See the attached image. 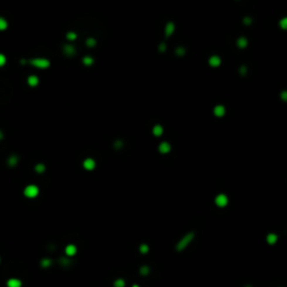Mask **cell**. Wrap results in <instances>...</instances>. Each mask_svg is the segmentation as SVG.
Wrapping results in <instances>:
<instances>
[{
    "instance_id": "cell-5",
    "label": "cell",
    "mask_w": 287,
    "mask_h": 287,
    "mask_svg": "<svg viewBox=\"0 0 287 287\" xmlns=\"http://www.w3.org/2000/svg\"><path fill=\"white\" fill-rule=\"evenodd\" d=\"M96 160L93 159V158H86V159H84L83 162V167L86 169V171H92V169H94L96 168Z\"/></svg>"
},
{
    "instance_id": "cell-26",
    "label": "cell",
    "mask_w": 287,
    "mask_h": 287,
    "mask_svg": "<svg viewBox=\"0 0 287 287\" xmlns=\"http://www.w3.org/2000/svg\"><path fill=\"white\" fill-rule=\"evenodd\" d=\"M51 265H52V260H51V259H48V258H46V259H43V260H42V266H43V267L47 268V267H50Z\"/></svg>"
},
{
    "instance_id": "cell-21",
    "label": "cell",
    "mask_w": 287,
    "mask_h": 287,
    "mask_svg": "<svg viewBox=\"0 0 287 287\" xmlns=\"http://www.w3.org/2000/svg\"><path fill=\"white\" fill-rule=\"evenodd\" d=\"M279 26H281V29L284 30H287V17H284L279 20Z\"/></svg>"
},
{
    "instance_id": "cell-6",
    "label": "cell",
    "mask_w": 287,
    "mask_h": 287,
    "mask_svg": "<svg viewBox=\"0 0 287 287\" xmlns=\"http://www.w3.org/2000/svg\"><path fill=\"white\" fill-rule=\"evenodd\" d=\"M171 145H169V142H167V141H162L159 144V146H158V150H159L160 154H168L171 152Z\"/></svg>"
},
{
    "instance_id": "cell-10",
    "label": "cell",
    "mask_w": 287,
    "mask_h": 287,
    "mask_svg": "<svg viewBox=\"0 0 287 287\" xmlns=\"http://www.w3.org/2000/svg\"><path fill=\"white\" fill-rule=\"evenodd\" d=\"M77 246H75V244H72V243H71V244H67L66 248H65V254L69 256V257L74 256L75 254H77Z\"/></svg>"
},
{
    "instance_id": "cell-35",
    "label": "cell",
    "mask_w": 287,
    "mask_h": 287,
    "mask_svg": "<svg viewBox=\"0 0 287 287\" xmlns=\"http://www.w3.org/2000/svg\"><path fill=\"white\" fill-rule=\"evenodd\" d=\"M0 261H1V259H0Z\"/></svg>"
},
{
    "instance_id": "cell-8",
    "label": "cell",
    "mask_w": 287,
    "mask_h": 287,
    "mask_svg": "<svg viewBox=\"0 0 287 287\" xmlns=\"http://www.w3.org/2000/svg\"><path fill=\"white\" fill-rule=\"evenodd\" d=\"M221 57L220 56H218V55H212L210 58H209V64H210V66L212 67H218V66H220L221 65Z\"/></svg>"
},
{
    "instance_id": "cell-16",
    "label": "cell",
    "mask_w": 287,
    "mask_h": 287,
    "mask_svg": "<svg viewBox=\"0 0 287 287\" xmlns=\"http://www.w3.org/2000/svg\"><path fill=\"white\" fill-rule=\"evenodd\" d=\"M237 45H238L240 48H244V47H247V45H248V39L246 38V37H239V38L237 39Z\"/></svg>"
},
{
    "instance_id": "cell-14",
    "label": "cell",
    "mask_w": 287,
    "mask_h": 287,
    "mask_svg": "<svg viewBox=\"0 0 287 287\" xmlns=\"http://www.w3.org/2000/svg\"><path fill=\"white\" fill-rule=\"evenodd\" d=\"M278 240V237L276 233H268L267 237H266V241H267L269 244H275Z\"/></svg>"
},
{
    "instance_id": "cell-24",
    "label": "cell",
    "mask_w": 287,
    "mask_h": 287,
    "mask_svg": "<svg viewBox=\"0 0 287 287\" xmlns=\"http://www.w3.org/2000/svg\"><path fill=\"white\" fill-rule=\"evenodd\" d=\"M139 273L141 275H144V276H146V275L149 274V267L148 266H142V267L139 269Z\"/></svg>"
},
{
    "instance_id": "cell-20",
    "label": "cell",
    "mask_w": 287,
    "mask_h": 287,
    "mask_svg": "<svg viewBox=\"0 0 287 287\" xmlns=\"http://www.w3.org/2000/svg\"><path fill=\"white\" fill-rule=\"evenodd\" d=\"M113 286L115 287H125L126 286V281H123L122 278H118V279H116L115 283H113Z\"/></svg>"
},
{
    "instance_id": "cell-34",
    "label": "cell",
    "mask_w": 287,
    "mask_h": 287,
    "mask_svg": "<svg viewBox=\"0 0 287 287\" xmlns=\"http://www.w3.org/2000/svg\"><path fill=\"white\" fill-rule=\"evenodd\" d=\"M133 287H140L139 285H133Z\"/></svg>"
},
{
    "instance_id": "cell-11",
    "label": "cell",
    "mask_w": 287,
    "mask_h": 287,
    "mask_svg": "<svg viewBox=\"0 0 287 287\" xmlns=\"http://www.w3.org/2000/svg\"><path fill=\"white\" fill-rule=\"evenodd\" d=\"M23 283L18 278H10L7 281V287H21Z\"/></svg>"
},
{
    "instance_id": "cell-19",
    "label": "cell",
    "mask_w": 287,
    "mask_h": 287,
    "mask_svg": "<svg viewBox=\"0 0 287 287\" xmlns=\"http://www.w3.org/2000/svg\"><path fill=\"white\" fill-rule=\"evenodd\" d=\"M7 28H8V23H7V20L5 18H2V17H0V32L1 30H6Z\"/></svg>"
},
{
    "instance_id": "cell-23",
    "label": "cell",
    "mask_w": 287,
    "mask_h": 287,
    "mask_svg": "<svg viewBox=\"0 0 287 287\" xmlns=\"http://www.w3.org/2000/svg\"><path fill=\"white\" fill-rule=\"evenodd\" d=\"M45 165L44 164H37V165L35 166V171L37 173H44L45 172Z\"/></svg>"
},
{
    "instance_id": "cell-27",
    "label": "cell",
    "mask_w": 287,
    "mask_h": 287,
    "mask_svg": "<svg viewBox=\"0 0 287 287\" xmlns=\"http://www.w3.org/2000/svg\"><path fill=\"white\" fill-rule=\"evenodd\" d=\"M96 40L94 38L86 39V45H88L89 47H93V46H96Z\"/></svg>"
},
{
    "instance_id": "cell-15",
    "label": "cell",
    "mask_w": 287,
    "mask_h": 287,
    "mask_svg": "<svg viewBox=\"0 0 287 287\" xmlns=\"http://www.w3.org/2000/svg\"><path fill=\"white\" fill-rule=\"evenodd\" d=\"M164 133V128L162 127L160 125H156V126H154L153 128V134L154 136H156V137H160Z\"/></svg>"
},
{
    "instance_id": "cell-12",
    "label": "cell",
    "mask_w": 287,
    "mask_h": 287,
    "mask_svg": "<svg viewBox=\"0 0 287 287\" xmlns=\"http://www.w3.org/2000/svg\"><path fill=\"white\" fill-rule=\"evenodd\" d=\"M27 83H28V85L29 86H32V88H35V86H37L39 83V79L36 75H29L28 79H27Z\"/></svg>"
},
{
    "instance_id": "cell-18",
    "label": "cell",
    "mask_w": 287,
    "mask_h": 287,
    "mask_svg": "<svg viewBox=\"0 0 287 287\" xmlns=\"http://www.w3.org/2000/svg\"><path fill=\"white\" fill-rule=\"evenodd\" d=\"M82 62H83V64H84V65L90 66V65H92V64H93L94 60H93V57H92V56H84V57L82 58Z\"/></svg>"
},
{
    "instance_id": "cell-13",
    "label": "cell",
    "mask_w": 287,
    "mask_h": 287,
    "mask_svg": "<svg viewBox=\"0 0 287 287\" xmlns=\"http://www.w3.org/2000/svg\"><path fill=\"white\" fill-rule=\"evenodd\" d=\"M175 30V25H174V23L172 21H169V23H167L165 26V35L168 37V36H171Z\"/></svg>"
},
{
    "instance_id": "cell-30",
    "label": "cell",
    "mask_w": 287,
    "mask_h": 287,
    "mask_svg": "<svg viewBox=\"0 0 287 287\" xmlns=\"http://www.w3.org/2000/svg\"><path fill=\"white\" fill-rule=\"evenodd\" d=\"M184 53H185V50L183 48V47H179V48L176 50V54H177V55H183Z\"/></svg>"
},
{
    "instance_id": "cell-3",
    "label": "cell",
    "mask_w": 287,
    "mask_h": 287,
    "mask_svg": "<svg viewBox=\"0 0 287 287\" xmlns=\"http://www.w3.org/2000/svg\"><path fill=\"white\" fill-rule=\"evenodd\" d=\"M38 194H39V188L37 185H34V184L27 185L25 187V190H24V195H25L26 198H36Z\"/></svg>"
},
{
    "instance_id": "cell-32",
    "label": "cell",
    "mask_w": 287,
    "mask_h": 287,
    "mask_svg": "<svg viewBox=\"0 0 287 287\" xmlns=\"http://www.w3.org/2000/svg\"><path fill=\"white\" fill-rule=\"evenodd\" d=\"M243 21H244V24H248L249 25V24H250V18H244Z\"/></svg>"
},
{
    "instance_id": "cell-2",
    "label": "cell",
    "mask_w": 287,
    "mask_h": 287,
    "mask_svg": "<svg viewBox=\"0 0 287 287\" xmlns=\"http://www.w3.org/2000/svg\"><path fill=\"white\" fill-rule=\"evenodd\" d=\"M28 63L32 64L33 66L38 67V69H48L51 66V62L50 60L44 57H36V58H30L28 61Z\"/></svg>"
},
{
    "instance_id": "cell-31",
    "label": "cell",
    "mask_w": 287,
    "mask_h": 287,
    "mask_svg": "<svg viewBox=\"0 0 287 287\" xmlns=\"http://www.w3.org/2000/svg\"><path fill=\"white\" fill-rule=\"evenodd\" d=\"M165 48H166V46H165V45H160V46H159L160 52H164V51H165Z\"/></svg>"
},
{
    "instance_id": "cell-4",
    "label": "cell",
    "mask_w": 287,
    "mask_h": 287,
    "mask_svg": "<svg viewBox=\"0 0 287 287\" xmlns=\"http://www.w3.org/2000/svg\"><path fill=\"white\" fill-rule=\"evenodd\" d=\"M214 202L219 208H225L229 203V198L225 194H218Z\"/></svg>"
},
{
    "instance_id": "cell-25",
    "label": "cell",
    "mask_w": 287,
    "mask_h": 287,
    "mask_svg": "<svg viewBox=\"0 0 287 287\" xmlns=\"http://www.w3.org/2000/svg\"><path fill=\"white\" fill-rule=\"evenodd\" d=\"M139 250H140L141 254H147L149 251V247L147 246L146 243H142L140 247H139Z\"/></svg>"
},
{
    "instance_id": "cell-33",
    "label": "cell",
    "mask_w": 287,
    "mask_h": 287,
    "mask_svg": "<svg viewBox=\"0 0 287 287\" xmlns=\"http://www.w3.org/2000/svg\"><path fill=\"white\" fill-rule=\"evenodd\" d=\"M2 138H4V134H2V131H1V130H0V140H1V139H2Z\"/></svg>"
},
{
    "instance_id": "cell-9",
    "label": "cell",
    "mask_w": 287,
    "mask_h": 287,
    "mask_svg": "<svg viewBox=\"0 0 287 287\" xmlns=\"http://www.w3.org/2000/svg\"><path fill=\"white\" fill-rule=\"evenodd\" d=\"M75 47L73 46V45L71 44H66L63 46V53L66 55V56H72V55H74L75 54Z\"/></svg>"
},
{
    "instance_id": "cell-22",
    "label": "cell",
    "mask_w": 287,
    "mask_h": 287,
    "mask_svg": "<svg viewBox=\"0 0 287 287\" xmlns=\"http://www.w3.org/2000/svg\"><path fill=\"white\" fill-rule=\"evenodd\" d=\"M77 37V33L75 32H69L66 34V38L69 39V40H75Z\"/></svg>"
},
{
    "instance_id": "cell-1",
    "label": "cell",
    "mask_w": 287,
    "mask_h": 287,
    "mask_svg": "<svg viewBox=\"0 0 287 287\" xmlns=\"http://www.w3.org/2000/svg\"><path fill=\"white\" fill-rule=\"evenodd\" d=\"M194 236H195V235H194V232H188V233H186V235H185V236L183 237L181 240H179V242L176 243V247H175V248H176V250H177V251H179V252H181V251H183V250H184V249L192 242V240L194 239Z\"/></svg>"
},
{
    "instance_id": "cell-17",
    "label": "cell",
    "mask_w": 287,
    "mask_h": 287,
    "mask_svg": "<svg viewBox=\"0 0 287 287\" xmlns=\"http://www.w3.org/2000/svg\"><path fill=\"white\" fill-rule=\"evenodd\" d=\"M17 163H18V157H17V156H15V155L10 156V157L8 158V165L11 166V167H13V166L17 165Z\"/></svg>"
},
{
    "instance_id": "cell-29",
    "label": "cell",
    "mask_w": 287,
    "mask_h": 287,
    "mask_svg": "<svg viewBox=\"0 0 287 287\" xmlns=\"http://www.w3.org/2000/svg\"><path fill=\"white\" fill-rule=\"evenodd\" d=\"M281 100H284V101H286L287 102V91H281Z\"/></svg>"
},
{
    "instance_id": "cell-28",
    "label": "cell",
    "mask_w": 287,
    "mask_h": 287,
    "mask_svg": "<svg viewBox=\"0 0 287 287\" xmlns=\"http://www.w3.org/2000/svg\"><path fill=\"white\" fill-rule=\"evenodd\" d=\"M6 62H7L6 56H5L4 54H1V53H0V67H1V66H4V65L6 64Z\"/></svg>"
},
{
    "instance_id": "cell-7",
    "label": "cell",
    "mask_w": 287,
    "mask_h": 287,
    "mask_svg": "<svg viewBox=\"0 0 287 287\" xmlns=\"http://www.w3.org/2000/svg\"><path fill=\"white\" fill-rule=\"evenodd\" d=\"M213 113L215 117H219V118H221V117H223L225 115V108H224V106L222 104H218L214 107L213 109Z\"/></svg>"
}]
</instances>
